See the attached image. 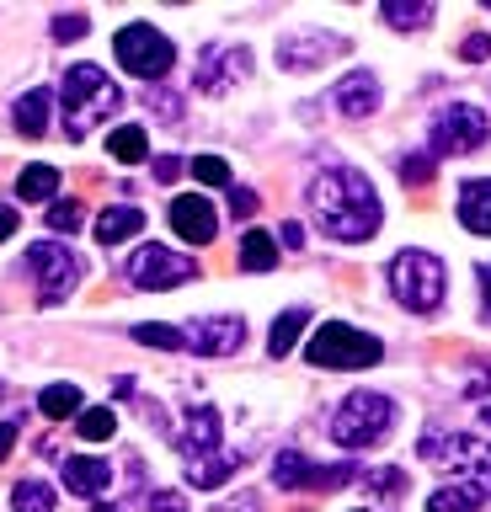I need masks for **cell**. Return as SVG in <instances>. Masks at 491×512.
Segmentation results:
<instances>
[{"mask_svg":"<svg viewBox=\"0 0 491 512\" xmlns=\"http://www.w3.org/2000/svg\"><path fill=\"white\" fill-rule=\"evenodd\" d=\"M390 427H395V400L379 395V390H353L337 406V416H331V438L342 448H369V443L385 438Z\"/></svg>","mask_w":491,"mask_h":512,"instance_id":"obj_4","label":"cell"},{"mask_svg":"<svg viewBox=\"0 0 491 512\" xmlns=\"http://www.w3.org/2000/svg\"><path fill=\"white\" fill-rule=\"evenodd\" d=\"M230 214L251 219V214H257V192H251V187H230Z\"/></svg>","mask_w":491,"mask_h":512,"instance_id":"obj_38","label":"cell"},{"mask_svg":"<svg viewBox=\"0 0 491 512\" xmlns=\"http://www.w3.org/2000/svg\"><path fill=\"white\" fill-rule=\"evenodd\" d=\"M369 486H374V491H390V496H395V491H401V475H395V470H379V475H369Z\"/></svg>","mask_w":491,"mask_h":512,"instance_id":"obj_42","label":"cell"},{"mask_svg":"<svg viewBox=\"0 0 491 512\" xmlns=\"http://www.w3.org/2000/svg\"><path fill=\"white\" fill-rule=\"evenodd\" d=\"M155 512H187V507H182L177 491H161V496H155Z\"/></svg>","mask_w":491,"mask_h":512,"instance_id":"obj_46","label":"cell"},{"mask_svg":"<svg viewBox=\"0 0 491 512\" xmlns=\"http://www.w3.org/2000/svg\"><path fill=\"white\" fill-rule=\"evenodd\" d=\"M17 235V208H0V240Z\"/></svg>","mask_w":491,"mask_h":512,"instance_id":"obj_47","label":"cell"},{"mask_svg":"<svg viewBox=\"0 0 491 512\" xmlns=\"http://www.w3.org/2000/svg\"><path fill=\"white\" fill-rule=\"evenodd\" d=\"M65 486H70L75 496H102L107 486H113V464L75 454V459H65Z\"/></svg>","mask_w":491,"mask_h":512,"instance_id":"obj_18","label":"cell"},{"mask_svg":"<svg viewBox=\"0 0 491 512\" xmlns=\"http://www.w3.org/2000/svg\"><path fill=\"white\" fill-rule=\"evenodd\" d=\"M49 107H54V91L49 86L22 91L17 96V134L22 139H43V134H49Z\"/></svg>","mask_w":491,"mask_h":512,"instance_id":"obj_21","label":"cell"},{"mask_svg":"<svg viewBox=\"0 0 491 512\" xmlns=\"http://www.w3.org/2000/svg\"><path fill=\"white\" fill-rule=\"evenodd\" d=\"M171 230H177L187 246H209V240L219 235V219L209 198H198V192H182L177 203H171Z\"/></svg>","mask_w":491,"mask_h":512,"instance_id":"obj_15","label":"cell"},{"mask_svg":"<svg viewBox=\"0 0 491 512\" xmlns=\"http://www.w3.org/2000/svg\"><path fill=\"white\" fill-rule=\"evenodd\" d=\"M459 224L475 235H491V176L459 187Z\"/></svg>","mask_w":491,"mask_h":512,"instance_id":"obj_19","label":"cell"},{"mask_svg":"<svg viewBox=\"0 0 491 512\" xmlns=\"http://www.w3.org/2000/svg\"><path fill=\"white\" fill-rule=\"evenodd\" d=\"M11 443H17V422H0V464H6Z\"/></svg>","mask_w":491,"mask_h":512,"instance_id":"obj_45","label":"cell"},{"mask_svg":"<svg viewBox=\"0 0 491 512\" xmlns=\"http://www.w3.org/2000/svg\"><path fill=\"white\" fill-rule=\"evenodd\" d=\"M273 480L283 491H331V486H347L353 470L347 464H310L305 454H278Z\"/></svg>","mask_w":491,"mask_h":512,"instance_id":"obj_12","label":"cell"},{"mask_svg":"<svg viewBox=\"0 0 491 512\" xmlns=\"http://www.w3.org/2000/svg\"><path fill=\"white\" fill-rule=\"evenodd\" d=\"M390 294L401 299L411 315H433L443 304V262L433 251H401L390 262Z\"/></svg>","mask_w":491,"mask_h":512,"instance_id":"obj_5","label":"cell"},{"mask_svg":"<svg viewBox=\"0 0 491 512\" xmlns=\"http://www.w3.org/2000/svg\"><path fill=\"white\" fill-rule=\"evenodd\" d=\"M75 427H81L86 443H107V438H113V427H118V416L107 406H91V411H81V422H75Z\"/></svg>","mask_w":491,"mask_h":512,"instance_id":"obj_31","label":"cell"},{"mask_svg":"<svg viewBox=\"0 0 491 512\" xmlns=\"http://www.w3.org/2000/svg\"><path fill=\"white\" fill-rule=\"evenodd\" d=\"M27 272L38 278V299L59 304L75 283H81V256L70 246H59V240H38V246L27 251Z\"/></svg>","mask_w":491,"mask_h":512,"instance_id":"obj_9","label":"cell"},{"mask_svg":"<svg viewBox=\"0 0 491 512\" xmlns=\"http://www.w3.org/2000/svg\"><path fill=\"white\" fill-rule=\"evenodd\" d=\"M86 38V11H59L54 16V43H75Z\"/></svg>","mask_w":491,"mask_h":512,"instance_id":"obj_35","label":"cell"},{"mask_svg":"<svg viewBox=\"0 0 491 512\" xmlns=\"http://www.w3.org/2000/svg\"><path fill=\"white\" fill-rule=\"evenodd\" d=\"M139 230H145V208H134V203H118V208H102V214H97V240H102V246L134 240Z\"/></svg>","mask_w":491,"mask_h":512,"instance_id":"obj_20","label":"cell"},{"mask_svg":"<svg viewBox=\"0 0 491 512\" xmlns=\"http://www.w3.org/2000/svg\"><path fill=\"white\" fill-rule=\"evenodd\" d=\"M486 496L481 491H470V486H443L433 491V502H427V512H475Z\"/></svg>","mask_w":491,"mask_h":512,"instance_id":"obj_30","label":"cell"},{"mask_svg":"<svg viewBox=\"0 0 491 512\" xmlns=\"http://www.w3.org/2000/svg\"><path fill=\"white\" fill-rule=\"evenodd\" d=\"M49 224L59 235H70V230H81V198H59L54 208H49Z\"/></svg>","mask_w":491,"mask_h":512,"instance_id":"obj_34","label":"cell"},{"mask_svg":"<svg viewBox=\"0 0 491 512\" xmlns=\"http://www.w3.org/2000/svg\"><path fill=\"white\" fill-rule=\"evenodd\" d=\"M113 48H118V64H123L129 75H139V80L166 75V70H171V59H177V48H171V38H166V32H155L150 22L123 27L118 38H113Z\"/></svg>","mask_w":491,"mask_h":512,"instance_id":"obj_8","label":"cell"},{"mask_svg":"<svg viewBox=\"0 0 491 512\" xmlns=\"http://www.w3.org/2000/svg\"><path fill=\"white\" fill-rule=\"evenodd\" d=\"M459 59H470V64H481V59H491V38H486V32H470V38L459 43Z\"/></svg>","mask_w":491,"mask_h":512,"instance_id":"obj_37","label":"cell"},{"mask_svg":"<svg viewBox=\"0 0 491 512\" xmlns=\"http://www.w3.org/2000/svg\"><path fill=\"white\" fill-rule=\"evenodd\" d=\"M235 470H241V459L225 454V448H219V454H209V459H187V480H193V486H203V491H219Z\"/></svg>","mask_w":491,"mask_h":512,"instance_id":"obj_22","label":"cell"},{"mask_svg":"<svg viewBox=\"0 0 491 512\" xmlns=\"http://www.w3.org/2000/svg\"><path fill=\"white\" fill-rule=\"evenodd\" d=\"M310 214L315 224L331 235V240H347V246H358V240H369L379 230V192L369 187V176L353 171V166H331L310 182Z\"/></svg>","mask_w":491,"mask_h":512,"instance_id":"obj_1","label":"cell"},{"mask_svg":"<svg viewBox=\"0 0 491 512\" xmlns=\"http://www.w3.org/2000/svg\"><path fill=\"white\" fill-rule=\"evenodd\" d=\"M310 326V310L305 304H294V310H283L278 320H273V336H267V352H273V358H289L294 352V342H299V331Z\"/></svg>","mask_w":491,"mask_h":512,"instance_id":"obj_23","label":"cell"},{"mask_svg":"<svg viewBox=\"0 0 491 512\" xmlns=\"http://www.w3.org/2000/svg\"><path fill=\"white\" fill-rule=\"evenodd\" d=\"M379 22L395 27V32H422L427 22H433V6H422V0H411V6L390 0V6H379Z\"/></svg>","mask_w":491,"mask_h":512,"instance_id":"obj_25","label":"cell"},{"mask_svg":"<svg viewBox=\"0 0 491 512\" xmlns=\"http://www.w3.org/2000/svg\"><path fill=\"white\" fill-rule=\"evenodd\" d=\"M481 422H486V427H491V406H486V411H481Z\"/></svg>","mask_w":491,"mask_h":512,"instance_id":"obj_49","label":"cell"},{"mask_svg":"<svg viewBox=\"0 0 491 512\" xmlns=\"http://www.w3.org/2000/svg\"><path fill=\"white\" fill-rule=\"evenodd\" d=\"M278 240H283L289 251H299V246H305V230H299V224L289 219V224H283V235H278Z\"/></svg>","mask_w":491,"mask_h":512,"instance_id":"obj_44","label":"cell"},{"mask_svg":"<svg viewBox=\"0 0 491 512\" xmlns=\"http://www.w3.org/2000/svg\"><path fill=\"white\" fill-rule=\"evenodd\" d=\"M241 267H246V272H273V267H278V240L262 235V230H251V235L241 240Z\"/></svg>","mask_w":491,"mask_h":512,"instance_id":"obj_26","label":"cell"},{"mask_svg":"<svg viewBox=\"0 0 491 512\" xmlns=\"http://www.w3.org/2000/svg\"><path fill=\"white\" fill-rule=\"evenodd\" d=\"M11 512H54V486L49 480H22L11 491Z\"/></svg>","mask_w":491,"mask_h":512,"instance_id":"obj_29","label":"cell"},{"mask_svg":"<svg viewBox=\"0 0 491 512\" xmlns=\"http://www.w3.org/2000/svg\"><path fill=\"white\" fill-rule=\"evenodd\" d=\"M65 134L70 139H86L97 123H107L113 112L123 107V91L118 80H107V70H97V64H75V70L65 75Z\"/></svg>","mask_w":491,"mask_h":512,"instance_id":"obj_2","label":"cell"},{"mask_svg":"<svg viewBox=\"0 0 491 512\" xmlns=\"http://www.w3.org/2000/svg\"><path fill=\"white\" fill-rule=\"evenodd\" d=\"M17 192H22L27 203L54 198V192H59V171H54V166H27V171L17 176Z\"/></svg>","mask_w":491,"mask_h":512,"instance_id":"obj_28","label":"cell"},{"mask_svg":"<svg viewBox=\"0 0 491 512\" xmlns=\"http://www.w3.org/2000/svg\"><path fill=\"white\" fill-rule=\"evenodd\" d=\"M123 278L134 288H177V283H193L198 278V262L187 251H166V246H139L129 251V262H123Z\"/></svg>","mask_w":491,"mask_h":512,"instance_id":"obj_7","label":"cell"},{"mask_svg":"<svg viewBox=\"0 0 491 512\" xmlns=\"http://www.w3.org/2000/svg\"><path fill=\"white\" fill-rule=\"evenodd\" d=\"M38 411L49 416V422H65V416L81 411V390H75V384H49V390L38 395Z\"/></svg>","mask_w":491,"mask_h":512,"instance_id":"obj_27","label":"cell"},{"mask_svg":"<svg viewBox=\"0 0 491 512\" xmlns=\"http://www.w3.org/2000/svg\"><path fill=\"white\" fill-rule=\"evenodd\" d=\"M246 75H251V48H219L214 43L198 54V91H209V96H225Z\"/></svg>","mask_w":491,"mask_h":512,"instance_id":"obj_13","label":"cell"},{"mask_svg":"<svg viewBox=\"0 0 491 512\" xmlns=\"http://www.w3.org/2000/svg\"><path fill=\"white\" fill-rule=\"evenodd\" d=\"M465 390H470V395H486V390H491V363H481V368H475V374L465 379Z\"/></svg>","mask_w":491,"mask_h":512,"instance_id":"obj_41","label":"cell"},{"mask_svg":"<svg viewBox=\"0 0 491 512\" xmlns=\"http://www.w3.org/2000/svg\"><path fill=\"white\" fill-rule=\"evenodd\" d=\"M401 182L406 187H427V182H433V155H406L401 160Z\"/></svg>","mask_w":491,"mask_h":512,"instance_id":"obj_36","label":"cell"},{"mask_svg":"<svg viewBox=\"0 0 491 512\" xmlns=\"http://www.w3.org/2000/svg\"><path fill=\"white\" fill-rule=\"evenodd\" d=\"M337 54H347V38H337V32H299V38L278 43V64H283V70H294V75L321 70V64L337 59Z\"/></svg>","mask_w":491,"mask_h":512,"instance_id":"obj_14","label":"cell"},{"mask_svg":"<svg viewBox=\"0 0 491 512\" xmlns=\"http://www.w3.org/2000/svg\"><path fill=\"white\" fill-rule=\"evenodd\" d=\"M246 342V320L241 315H203L182 331V347L198 352V358H230Z\"/></svg>","mask_w":491,"mask_h":512,"instance_id":"obj_11","label":"cell"},{"mask_svg":"<svg viewBox=\"0 0 491 512\" xmlns=\"http://www.w3.org/2000/svg\"><path fill=\"white\" fill-rule=\"evenodd\" d=\"M97 512H118V507H97Z\"/></svg>","mask_w":491,"mask_h":512,"instance_id":"obj_50","label":"cell"},{"mask_svg":"<svg viewBox=\"0 0 491 512\" xmlns=\"http://www.w3.org/2000/svg\"><path fill=\"white\" fill-rule=\"evenodd\" d=\"M422 464H433V470H454L465 475L470 491L491 496V443L481 438H465V432H443V427H427L422 443H417Z\"/></svg>","mask_w":491,"mask_h":512,"instance_id":"obj_3","label":"cell"},{"mask_svg":"<svg viewBox=\"0 0 491 512\" xmlns=\"http://www.w3.org/2000/svg\"><path fill=\"white\" fill-rule=\"evenodd\" d=\"M177 176H182V160H177V155H161V160H155V182H161V187L177 182Z\"/></svg>","mask_w":491,"mask_h":512,"instance_id":"obj_39","label":"cell"},{"mask_svg":"<svg viewBox=\"0 0 491 512\" xmlns=\"http://www.w3.org/2000/svg\"><path fill=\"white\" fill-rule=\"evenodd\" d=\"M475 283H481V315L491 320V262L475 267Z\"/></svg>","mask_w":491,"mask_h":512,"instance_id":"obj_40","label":"cell"},{"mask_svg":"<svg viewBox=\"0 0 491 512\" xmlns=\"http://www.w3.org/2000/svg\"><path fill=\"white\" fill-rule=\"evenodd\" d=\"M486 134H491L486 112L470 107V102H454L433 118V155H470L486 144Z\"/></svg>","mask_w":491,"mask_h":512,"instance_id":"obj_10","label":"cell"},{"mask_svg":"<svg viewBox=\"0 0 491 512\" xmlns=\"http://www.w3.org/2000/svg\"><path fill=\"white\" fill-rule=\"evenodd\" d=\"M193 176H198L203 187H230V166L219 155H198L193 160Z\"/></svg>","mask_w":491,"mask_h":512,"instance_id":"obj_33","label":"cell"},{"mask_svg":"<svg viewBox=\"0 0 491 512\" xmlns=\"http://www.w3.org/2000/svg\"><path fill=\"white\" fill-rule=\"evenodd\" d=\"M225 512H257V496H235V502H225Z\"/></svg>","mask_w":491,"mask_h":512,"instance_id":"obj_48","label":"cell"},{"mask_svg":"<svg viewBox=\"0 0 491 512\" xmlns=\"http://www.w3.org/2000/svg\"><path fill=\"white\" fill-rule=\"evenodd\" d=\"M331 102H337V112H342V118L363 123V118H374V112H379V102H385V91H379V80H374L369 70H353L347 80H337V91H331Z\"/></svg>","mask_w":491,"mask_h":512,"instance_id":"obj_16","label":"cell"},{"mask_svg":"<svg viewBox=\"0 0 491 512\" xmlns=\"http://www.w3.org/2000/svg\"><path fill=\"white\" fill-rule=\"evenodd\" d=\"M0 395H6V384H0Z\"/></svg>","mask_w":491,"mask_h":512,"instance_id":"obj_51","label":"cell"},{"mask_svg":"<svg viewBox=\"0 0 491 512\" xmlns=\"http://www.w3.org/2000/svg\"><path fill=\"white\" fill-rule=\"evenodd\" d=\"M134 342L177 352V347H182V331H177V326H155V320H145V326H134Z\"/></svg>","mask_w":491,"mask_h":512,"instance_id":"obj_32","label":"cell"},{"mask_svg":"<svg viewBox=\"0 0 491 512\" xmlns=\"http://www.w3.org/2000/svg\"><path fill=\"white\" fill-rule=\"evenodd\" d=\"M107 150H113V160H123V166H139V160L150 155V139H145V128H139V123H123V128H113Z\"/></svg>","mask_w":491,"mask_h":512,"instance_id":"obj_24","label":"cell"},{"mask_svg":"<svg viewBox=\"0 0 491 512\" xmlns=\"http://www.w3.org/2000/svg\"><path fill=\"white\" fill-rule=\"evenodd\" d=\"M150 107H155V112H171V118L182 112V107H177V96H166V91H150Z\"/></svg>","mask_w":491,"mask_h":512,"instance_id":"obj_43","label":"cell"},{"mask_svg":"<svg viewBox=\"0 0 491 512\" xmlns=\"http://www.w3.org/2000/svg\"><path fill=\"white\" fill-rule=\"evenodd\" d=\"M305 358L315 368H374L379 358H385V347H379V336H363L358 326L326 320V326L305 342Z\"/></svg>","mask_w":491,"mask_h":512,"instance_id":"obj_6","label":"cell"},{"mask_svg":"<svg viewBox=\"0 0 491 512\" xmlns=\"http://www.w3.org/2000/svg\"><path fill=\"white\" fill-rule=\"evenodd\" d=\"M177 443H182L187 459L219 454V411L214 406H193V411H187V422H182V432H177Z\"/></svg>","mask_w":491,"mask_h":512,"instance_id":"obj_17","label":"cell"}]
</instances>
